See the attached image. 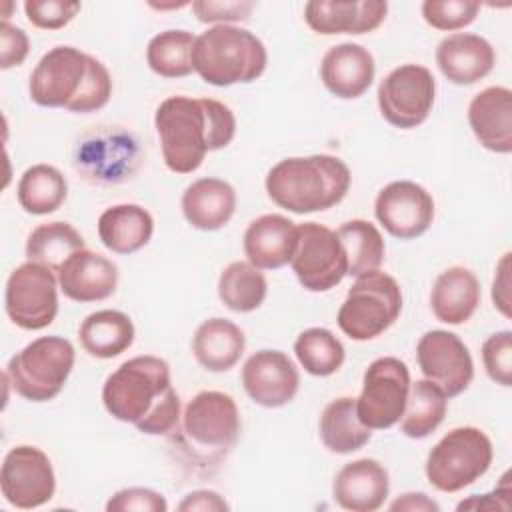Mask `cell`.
I'll list each match as a JSON object with an SVG mask.
<instances>
[{"label": "cell", "instance_id": "27", "mask_svg": "<svg viewBox=\"0 0 512 512\" xmlns=\"http://www.w3.org/2000/svg\"><path fill=\"white\" fill-rule=\"evenodd\" d=\"M480 282L470 268L450 266L438 274L430 292L434 316L444 324L468 322L480 304Z\"/></svg>", "mask_w": 512, "mask_h": 512}, {"label": "cell", "instance_id": "7", "mask_svg": "<svg viewBox=\"0 0 512 512\" xmlns=\"http://www.w3.org/2000/svg\"><path fill=\"white\" fill-rule=\"evenodd\" d=\"M74 360L76 352L70 340L40 336L10 358L4 378L24 400L48 402L62 392Z\"/></svg>", "mask_w": 512, "mask_h": 512}, {"label": "cell", "instance_id": "41", "mask_svg": "<svg viewBox=\"0 0 512 512\" xmlns=\"http://www.w3.org/2000/svg\"><path fill=\"white\" fill-rule=\"evenodd\" d=\"M80 2L68 0H26L24 12L32 26L40 30H60L80 12Z\"/></svg>", "mask_w": 512, "mask_h": 512}, {"label": "cell", "instance_id": "4", "mask_svg": "<svg viewBox=\"0 0 512 512\" xmlns=\"http://www.w3.org/2000/svg\"><path fill=\"white\" fill-rule=\"evenodd\" d=\"M350 182V168L340 158L314 154L280 160L268 170L264 186L276 206L294 214H310L340 204Z\"/></svg>", "mask_w": 512, "mask_h": 512}, {"label": "cell", "instance_id": "20", "mask_svg": "<svg viewBox=\"0 0 512 512\" xmlns=\"http://www.w3.org/2000/svg\"><path fill=\"white\" fill-rule=\"evenodd\" d=\"M388 492V472L374 458H360L344 464L332 482L336 504L350 512H374L382 508Z\"/></svg>", "mask_w": 512, "mask_h": 512}, {"label": "cell", "instance_id": "47", "mask_svg": "<svg viewBox=\"0 0 512 512\" xmlns=\"http://www.w3.org/2000/svg\"><path fill=\"white\" fill-rule=\"evenodd\" d=\"M230 506L226 504V500L214 492V490H194L190 494L184 496V500L178 504L180 512H224Z\"/></svg>", "mask_w": 512, "mask_h": 512}, {"label": "cell", "instance_id": "42", "mask_svg": "<svg viewBox=\"0 0 512 512\" xmlns=\"http://www.w3.org/2000/svg\"><path fill=\"white\" fill-rule=\"evenodd\" d=\"M108 512H166V498L152 488H122L106 502Z\"/></svg>", "mask_w": 512, "mask_h": 512}, {"label": "cell", "instance_id": "12", "mask_svg": "<svg viewBox=\"0 0 512 512\" xmlns=\"http://www.w3.org/2000/svg\"><path fill=\"white\" fill-rule=\"evenodd\" d=\"M376 96L382 118L396 128L410 130L430 116L436 80L426 66L402 64L384 76Z\"/></svg>", "mask_w": 512, "mask_h": 512}, {"label": "cell", "instance_id": "40", "mask_svg": "<svg viewBox=\"0 0 512 512\" xmlns=\"http://www.w3.org/2000/svg\"><path fill=\"white\" fill-rule=\"evenodd\" d=\"M482 362L486 374L496 384L512 386V332L500 330L490 334L482 344Z\"/></svg>", "mask_w": 512, "mask_h": 512}, {"label": "cell", "instance_id": "35", "mask_svg": "<svg viewBox=\"0 0 512 512\" xmlns=\"http://www.w3.org/2000/svg\"><path fill=\"white\" fill-rule=\"evenodd\" d=\"M336 236L344 248L348 262V276H362L374 272L384 262V238L380 230L362 218L344 222Z\"/></svg>", "mask_w": 512, "mask_h": 512}, {"label": "cell", "instance_id": "8", "mask_svg": "<svg viewBox=\"0 0 512 512\" xmlns=\"http://www.w3.org/2000/svg\"><path fill=\"white\" fill-rule=\"evenodd\" d=\"M402 312L400 284L386 272L374 270L356 278L340 310V330L356 342L372 340L386 332Z\"/></svg>", "mask_w": 512, "mask_h": 512}, {"label": "cell", "instance_id": "26", "mask_svg": "<svg viewBox=\"0 0 512 512\" xmlns=\"http://www.w3.org/2000/svg\"><path fill=\"white\" fill-rule=\"evenodd\" d=\"M180 206L192 228L214 232L226 226L234 216L236 192L226 180L198 178L186 186Z\"/></svg>", "mask_w": 512, "mask_h": 512}, {"label": "cell", "instance_id": "16", "mask_svg": "<svg viewBox=\"0 0 512 512\" xmlns=\"http://www.w3.org/2000/svg\"><path fill=\"white\" fill-rule=\"evenodd\" d=\"M374 216L390 236L412 240L432 226L434 198L412 180H396L378 192Z\"/></svg>", "mask_w": 512, "mask_h": 512}, {"label": "cell", "instance_id": "37", "mask_svg": "<svg viewBox=\"0 0 512 512\" xmlns=\"http://www.w3.org/2000/svg\"><path fill=\"white\" fill-rule=\"evenodd\" d=\"M196 36L188 30H164L150 38L146 62L162 78H184L194 72L192 50Z\"/></svg>", "mask_w": 512, "mask_h": 512}, {"label": "cell", "instance_id": "43", "mask_svg": "<svg viewBox=\"0 0 512 512\" xmlns=\"http://www.w3.org/2000/svg\"><path fill=\"white\" fill-rule=\"evenodd\" d=\"M192 12L204 24H230L248 20L254 10V2L240 0V2H212V0H196L190 2Z\"/></svg>", "mask_w": 512, "mask_h": 512}, {"label": "cell", "instance_id": "18", "mask_svg": "<svg viewBox=\"0 0 512 512\" xmlns=\"http://www.w3.org/2000/svg\"><path fill=\"white\" fill-rule=\"evenodd\" d=\"M242 386L258 406L280 408L294 400L300 374L288 354L258 350L242 366Z\"/></svg>", "mask_w": 512, "mask_h": 512}, {"label": "cell", "instance_id": "1", "mask_svg": "<svg viewBox=\"0 0 512 512\" xmlns=\"http://www.w3.org/2000/svg\"><path fill=\"white\" fill-rule=\"evenodd\" d=\"M154 128L168 170L192 174L208 152L226 148L234 140L236 118L220 100L170 96L156 108Z\"/></svg>", "mask_w": 512, "mask_h": 512}, {"label": "cell", "instance_id": "39", "mask_svg": "<svg viewBox=\"0 0 512 512\" xmlns=\"http://www.w3.org/2000/svg\"><path fill=\"white\" fill-rule=\"evenodd\" d=\"M480 12L478 2L468 0H426L422 2V18L436 30L454 32L470 26Z\"/></svg>", "mask_w": 512, "mask_h": 512}, {"label": "cell", "instance_id": "28", "mask_svg": "<svg viewBox=\"0 0 512 512\" xmlns=\"http://www.w3.org/2000/svg\"><path fill=\"white\" fill-rule=\"evenodd\" d=\"M246 338L238 324L226 318L204 320L192 338L196 362L210 372H226L234 368L244 354Z\"/></svg>", "mask_w": 512, "mask_h": 512}, {"label": "cell", "instance_id": "5", "mask_svg": "<svg viewBox=\"0 0 512 512\" xmlns=\"http://www.w3.org/2000/svg\"><path fill=\"white\" fill-rule=\"evenodd\" d=\"M240 426V410L230 394L202 390L186 404L170 440L190 464L210 468L232 452Z\"/></svg>", "mask_w": 512, "mask_h": 512}, {"label": "cell", "instance_id": "6", "mask_svg": "<svg viewBox=\"0 0 512 512\" xmlns=\"http://www.w3.org/2000/svg\"><path fill=\"white\" fill-rule=\"evenodd\" d=\"M268 64L262 40L246 28L216 24L196 36L192 66L212 86L224 88L258 80Z\"/></svg>", "mask_w": 512, "mask_h": 512}, {"label": "cell", "instance_id": "21", "mask_svg": "<svg viewBox=\"0 0 512 512\" xmlns=\"http://www.w3.org/2000/svg\"><path fill=\"white\" fill-rule=\"evenodd\" d=\"M118 284L116 264L92 250H78L58 270L62 294L74 302H100L114 294Z\"/></svg>", "mask_w": 512, "mask_h": 512}, {"label": "cell", "instance_id": "24", "mask_svg": "<svg viewBox=\"0 0 512 512\" xmlns=\"http://www.w3.org/2000/svg\"><path fill=\"white\" fill-rule=\"evenodd\" d=\"M468 124L476 140L490 152H512V92L506 86H488L468 104Z\"/></svg>", "mask_w": 512, "mask_h": 512}, {"label": "cell", "instance_id": "9", "mask_svg": "<svg viewBox=\"0 0 512 512\" xmlns=\"http://www.w3.org/2000/svg\"><path fill=\"white\" fill-rule=\"evenodd\" d=\"M492 442L476 426H460L444 434L426 458V478L440 492H460L492 464Z\"/></svg>", "mask_w": 512, "mask_h": 512}, {"label": "cell", "instance_id": "38", "mask_svg": "<svg viewBox=\"0 0 512 512\" xmlns=\"http://www.w3.org/2000/svg\"><path fill=\"white\" fill-rule=\"evenodd\" d=\"M300 366L312 376H332L344 364L346 350L328 328H306L294 342Z\"/></svg>", "mask_w": 512, "mask_h": 512}, {"label": "cell", "instance_id": "44", "mask_svg": "<svg viewBox=\"0 0 512 512\" xmlns=\"http://www.w3.org/2000/svg\"><path fill=\"white\" fill-rule=\"evenodd\" d=\"M30 52V40L26 32L10 22L0 24V68L8 70L20 66Z\"/></svg>", "mask_w": 512, "mask_h": 512}, {"label": "cell", "instance_id": "22", "mask_svg": "<svg viewBox=\"0 0 512 512\" xmlns=\"http://www.w3.org/2000/svg\"><path fill=\"white\" fill-rule=\"evenodd\" d=\"M436 64L446 80L458 86H468L492 72L496 52L486 38L470 32H456L440 40L436 48Z\"/></svg>", "mask_w": 512, "mask_h": 512}, {"label": "cell", "instance_id": "10", "mask_svg": "<svg viewBox=\"0 0 512 512\" xmlns=\"http://www.w3.org/2000/svg\"><path fill=\"white\" fill-rule=\"evenodd\" d=\"M4 310L10 322L22 330H42L58 314V278L36 262L14 268L6 280Z\"/></svg>", "mask_w": 512, "mask_h": 512}, {"label": "cell", "instance_id": "11", "mask_svg": "<svg viewBox=\"0 0 512 512\" xmlns=\"http://www.w3.org/2000/svg\"><path fill=\"white\" fill-rule=\"evenodd\" d=\"M410 390L408 366L394 356L370 362L356 398V414L370 430H386L400 422Z\"/></svg>", "mask_w": 512, "mask_h": 512}, {"label": "cell", "instance_id": "45", "mask_svg": "<svg viewBox=\"0 0 512 512\" xmlns=\"http://www.w3.org/2000/svg\"><path fill=\"white\" fill-rule=\"evenodd\" d=\"M510 482L508 472L502 476V484L494 488L490 494H474L468 500H462L456 510H508V496H510Z\"/></svg>", "mask_w": 512, "mask_h": 512}, {"label": "cell", "instance_id": "2", "mask_svg": "<svg viewBox=\"0 0 512 512\" xmlns=\"http://www.w3.org/2000/svg\"><path fill=\"white\" fill-rule=\"evenodd\" d=\"M106 412L134 424L148 436L170 434L180 420V398L170 380V366L158 356H134L122 362L102 386Z\"/></svg>", "mask_w": 512, "mask_h": 512}, {"label": "cell", "instance_id": "14", "mask_svg": "<svg viewBox=\"0 0 512 512\" xmlns=\"http://www.w3.org/2000/svg\"><path fill=\"white\" fill-rule=\"evenodd\" d=\"M0 490L4 500L20 510L50 502L56 492V476L46 452L30 444L8 450L0 470Z\"/></svg>", "mask_w": 512, "mask_h": 512}, {"label": "cell", "instance_id": "30", "mask_svg": "<svg viewBox=\"0 0 512 512\" xmlns=\"http://www.w3.org/2000/svg\"><path fill=\"white\" fill-rule=\"evenodd\" d=\"M78 340L84 352L94 358L108 360L126 352L134 342V324L120 310H96L88 314L80 328Z\"/></svg>", "mask_w": 512, "mask_h": 512}, {"label": "cell", "instance_id": "19", "mask_svg": "<svg viewBox=\"0 0 512 512\" xmlns=\"http://www.w3.org/2000/svg\"><path fill=\"white\" fill-rule=\"evenodd\" d=\"M386 14V0H312L304 6L306 24L322 36L372 32L384 22Z\"/></svg>", "mask_w": 512, "mask_h": 512}, {"label": "cell", "instance_id": "48", "mask_svg": "<svg viewBox=\"0 0 512 512\" xmlns=\"http://www.w3.org/2000/svg\"><path fill=\"white\" fill-rule=\"evenodd\" d=\"M390 510L392 512H398V510H408V512H438L440 506L428 498L424 492H406L402 494L400 498H396L392 504H390Z\"/></svg>", "mask_w": 512, "mask_h": 512}, {"label": "cell", "instance_id": "13", "mask_svg": "<svg viewBox=\"0 0 512 512\" xmlns=\"http://www.w3.org/2000/svg\"><path fill=\"white\" fill-rule=\"evenodd\" d=\"M290 266L298 282L310 292H328L348 274L346 254L336 232L318 222L298 226Z\"/></svg>", "mask_w": 512, "mask_h": 512}, {"label": "cell", "instance_id": "23", "mask_svg": "<svg viewBox=\"0 0 512 512\" xmlns=\"http://www.w3.org/2000/svg\"><path fill=\"white\" fill-rule=\"evenodd\" d=\"M374 56L360 44L332 46L320 62V78L330 94L342 100L362 96L374 82Z\"/></svg>", "mask_w": 512, "mask_h": 512}, {"label": "cell", "instance_id": "36", "mask_svg": "<svg viewBox=\"0 0 512 512\" xmlns=\"http://www.w3.org/2000/svg\"><path fill=\"white\" fill-rule=\"evenodd\" d=\"M268 292V284L260 268L250 262H230L218 278V296L232 312H252L262 306Z\"/></svg>", "mask_w": 512, "mask_h": 512}, {"label": "cell", "instance_id": "46", "mask_svg": "<svg viewBox=\"0 0 512 512\" xmlns=\"http://www.w3.org/2000/svg\"><path fill=\"white\" fill-rule=\"evenodd\" d=\"M492 302L502 316L510 318V252H506L496 266L492 282Z\"/></svg>", "mask_w": 512, "mask_h": 512}, {"label": "cell", "instance_id": "33", "mask_svg": "<svg viewBox=\"0 0 512 512\" xmlns=\"http://www.w3.org/2000/svg\"><path fill=\"white\" fill-rule=\"evenodd\" d=\"M448 408V396L430 380L410 382L406 406L400 418V430L404 436L422 440L430 436L444 420Z\"/></svg>", "mask_w": 512, "mask_h": 512}, {"label": "cell", "instance_id": "32", "mask_svg": "<svg viewBox=\"0 0 512 512\" xmlns=\"http://www.w3.org/2000/svg\"><path fill=\"white\" fill-rule=\"evenodd\" d=\"M16 196L24 212L34 216L52 214L64 204L68 182L58 168L50 164H34L20 176Z\"/></svg>", "mask_w": 512, "mask_h": 512}, {"label": "cell", "instance_id": "34", "mask_svg": "<svg viewBox=\"0 0 512 512\" xmlns=\"http://www.w3.org/2000/svg\"><path fill=\"white\" fill-rule=\"evenodd\" d=\"M84 248V238L68 222H46L36 226L26 240L28 262L42 264L58 274L64 262Z\"/></svg>", "mask_w": 512, "mask_h": 512}, {"label": "cell", "instance_id": "31", "mask_svg": "<svg viewBox=\"0 0 512 512\" xmlns=\"http://www.w3.org/2000/svg\"><path fill=\"white\" fill-rule=\"evenodd\" d=\"M322 444L334 454H352L364 448L372 436L356 414V398L342 396L328 402L318 422Z\"/></svg>", "mask_w": 512, "mask_h": 512}, {"label": "cell", "instance_id": "29", "mask_svg": "<svg viewBox=\"0 0 512 512\" xmlns=\"http://www.w3.org/2000/svg\"><path fill=\"white\" fill-rule=\"evenodd\" d=\"M154 234L152 214L138 204H116L98 218L100 242L114 254H134Z\"/></svg>", "mask_w": 512, "mask_h": 512}, {"label": "cell", "instance_id": "15", "mask_svg": "<svg viewBox=\"0 0 512 512\" xmlns=\"http://www.w3.org/2000/svg\"><path fill=\"white\" fill-rule=\"evenodd\" d=\"M416 360L426 380L434 382L448 398L462 394L474 378V362L458 334L430 330L416 344Z\"/></svg>", "mask_w": 512, "mask_h": 512}, {"label": "cell", "instance_id": "25", "mask_svg": "<svg viewBox=\"0 0 512 512\" xmlns=\"http://www.w3.org/2000/svg\"><path fill=\"white\" fill-rule=\"evenodd\" d=\"M242 240L244 254L252 266L260 270H278L292 260L298 226L282 214H264L248 224Z\"/></svg>", "mask_w": 512, "mask_h": 512}, {"label": "cell", "instance_id": "3", "mask_svg": "<svg viewBox=\"0 0 512 512\" xmlns=\"http://www.w3.org/2000/svg\"><path fill=\"white\" fill-rule=\"evenodd\" d=\"M34 104L90 114L104 108L112 96L108 68L74 46H54L34 66L28 82Z\"/></svg>", "mask_w": 512, "mask_h": 512}, {"label": "cell", "instance_id": "17", "mask_svg": "<svg viewBox=\"0 0 512 512\" xmlns=\"http://www.w3.org/2000/svg\"><path fill=\"white\" fill-rule=\"evenodd\" d=\"M76 168L92 182L118 184L128 180L140 162L138 142L120 130L86 138L76 150Z\"/></svg>", "mask_w": 512, "mask_h": 512}]
</instances>
